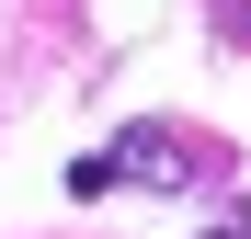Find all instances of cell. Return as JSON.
Segmentation results:
<instances>
[{"instance_id":"obj_1","label":"cell","mask_w":251,"mask_h":239,"mask_svg":"<svg viewBox=\"0 0 251 239\" xmlns=\"http://www.w3.org/2000/svg\"><path fill=\"white\" fill-rule=\"evenodd\" d=\"M103 182H149V194H172V182H194V148L160 137V126H126L103 159H80V171H69V194H103Z\"/></svg>"},{"instance_id":"obj_2","label":"cell","mask_w":251,"mask_h":239,"mask_svg":"<svg viewBox=\"0 0 251 239\" xmlns=\"http://www.w3.org/2000/svg\"><path fill=\"white\" fill-rule=\"evenodd\" d=\"M205 239H251V228H205Z\"/></svg>"},{"instance_id":"obj_3","label":"cell","mask_w":251,"mask_h":239,"mask_svg":"<svg viewBox=\"0 0 251 239\" xmlns=\"http://www.w3.org/2000/svg\"><path fill=\"white\" fill-rule=\"evenodd\" d=\"M240 228H251V217H240Z\"/></svg>"}]
</instances>
